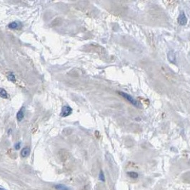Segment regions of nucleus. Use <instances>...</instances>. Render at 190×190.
<instances>
[{
	"label": "nucleus",
	"instance_id": "1",
	"mask_svg": "<svg viewBox=\"0 0 190 190\" xmlns=\"http://www.w3.org/2000/svg\"><path fill=\"white\" fill-rule=\"evenodd\" d=\"M119 94L120 95H121V96L124 98V99H126L127 101H129L130 103L132 104L133 105L137 106V107H141V105H140V103H139L138 101H137L136 99H134V98H133L132 95H130L129 94H127V93H126L121 92V91H119Z\"/></svg>",
	"mask_w": 190,
	"mask_h": 190
},
{
	"label": "nucleus",
	"instance_id": "2",
	"mask_svg": "<svg viewBox=\"0 0 190 190\" xmlns=\"http://www.w3.org/2000/svg\"><path fill=\"white\" fill-rule=\"evenodd\" d=\"M177 21H178V23L180 25H182V26H184V25L187 24V18L186 17V14H184V12H181L180 14L179 15Z\"/></svg>",
	"mask_w": 190,
	"mask_h": 190
},
{
	"label": "nucleus",
	"instance_id": "3",
	"mask_svg": "<svg viewBox=\"0 0 190 190\" xmlns=\"http://www.w3.org/2000/svg\"><path fill=\"white\" fill-rule=\"evenodd\" d=\"M72 113V109L71 108V107H69L68 105H64L62 107V112H61L60 115L62 117H67Z\"/></svg>",
	"mask_w": 190,
	"mask_h": 190
},
{
	"label": "nucleus",
	"instance_id": "4",
	"mask_svg": "<svg viewBox=\"0 0 190 190\" xmlns=\"http://www.w3.org/2000/svg\"><path fill=\"white\" fill-rule=\"evenodd\" d=\"M167 58L169 60V62L172 63H176V56H175V53L173 51H170L168 52L167 53Z\"/></svg>",
	"mask_w": 190,
	"mask_h": 190
},
{
	"label": "nucleus",
	"instance_id": "5",
	"mask_svg": "<svg viewBox=\"0 0 190 190\" xmlns=\"http://www.w3.org/2000/svg\"><path fill=\"white\" fill-rule=\"evenodd\" d=\"M21 26H22V24L20 22H13L12 23L9 24V25H8V27L12 29H19Z\"/></svg>",
	"mask_w": 190,
	"mask_h": 190
},
{
	"label": "nucleus",
	"instance_id": "6",
	"mask_svg": "<svg viewBox=\"0 0 190 190\" xmlns=\"http://www.w3.org/2000/svg\"><path fill=\"white\" fill-rule=\"evenodd\" d=\"M29 154H30V148L29 147H24L22 150V152H21V155L22 157H27L29 156Z\"/></svg>",
	"mask_w": 190,
	"mask_h": 190
},
{
	"label": "nucleus",
	"instance_id": "7",
	"mask_svg": "<svg viewBox=\"0 0 190 190\" xmlns=\"http://www.w3.org/2000/svg\"><path fill=\"white\" fill-rule=\"evenodd\" d=\"M54 188L57 190H72L69 187H67L66 185L62 184H59L55 185V186H54Z\"/></svg>",
	"mask_w": 190,
	"mask_h": 190
},
{
	"label": "nucleus",
	"instance_id": "8",
	"mask_svg": "<svg viewBox=\"0 0 190 190\" xmlns=\"http://www.w3.org/2000/svg\"><path fill=\"white\" fill-rule=\"evenodd\" d=\"M24 108H22V109L20 110H19V112L17 114V118L18 121H21L23 120L24 118Z\"/></svg>",
	"mask_w": 190,
	"mask_h": 190
},
{
	"label": "nucleus",
	"instance_id": "9",
	"mask_svg": "<svg viewBox=\"0 0 190 190\" xmlns=\"http://www.w3.org/2000/svg\"><path fill=\"white\" fill-rule=\"evenodd\" d=\"M127 174L128 176L132 179H137L139 177V174L136 172H133V171H131V172H127Z\"/></svg>",
	"mask_w": 190,
	"mask_h": 190
},
{
	"label": "nucleus",
	"instance_id": "10",
	"mask_svg": "<svg viewBox=\"0 0 190 190\" xmlns=\"http://www.w3.org/2000/svg\"><path fill=\"white\" fill-rule=\"evenodd\" d=\"M7 96H8V95H7L6 91L4 88H0V97H1L2 98H6Z\"/></svg>",
	"mask_w": 190,
	"mask_h": 190
},
{
	"label": "nucleus",
	"instance_id": "11",
	"mask_svg": "<svg viewBox=\"0 0 190 190\" xmlns=\"http://www.w3.org/2000/svg\"><path fill=\"white\" fill-rule=\"evenodd\" d=\"M7 79L9 81H12V82H15L16 79H15V76L13 74V73H9L8 75H7Z\"/></svg>",
	"mask_w": 190,
	"mask_h": 190
},
{
	"label": "nucleus",
	"instance_id": "12",
	"mask_svg": "<svg viewBox=\"0 0 190 190\" xmlns=\"http://www.w3.org/2000/svg\"><path fill=\"white\" fill-rule=\"evenodd\" d=\"M99 179L102 182H105V177H104V174L102 170L100 171L99 174Z\"/></svg>",
	"mask_w": 190,
	"mask_h": 190
},
{
	"label": "nucleus",
	"instance_id": "13",
	"mask_svg": "<svg viewBox=\"0 0 190 190\" xmlns=\"http://www.w3.org/2000/svg\"><path fill=\"white\" fill-rule=\"evenodd\" d=\"M20 147H21V142H19L17 143H16L15 145H14V148L16 149V150H19L20 149Z\"/></svg>",
	"mask_w": 190,
	"mask_h": 190
},
{
	"label": "nucleus",
	"instance_id": "14",
	"mask_svg": "<svg viewBox=\"0 0 190 190\" xmlns=\"http://www.w3.org/2000/svg\"><path fill=\"white\" fill-rule=\"evenodd\" d=\"M0 190H4V189H3V188H1V187H0Z\"/></svg>",
	"mask_w": 190,
	"mask_h": 190
}]
</instances>
